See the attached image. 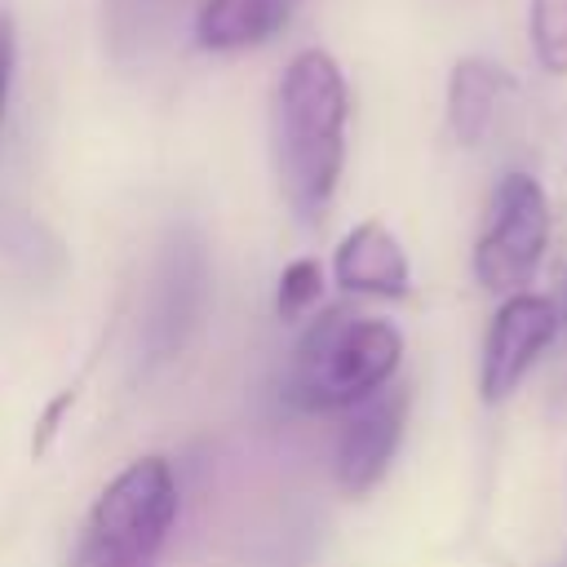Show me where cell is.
<instances>
[{
  "mask_svg": "<svg viewBox=\"0 0 567 567\" xmlns=\"http://www.w3.org/2000/svg\"><path fill=\"white\" fill-rule=\"evenodd\" d=\"M346 120L350 89L332 53L306 49L297 53L270 97V159L288 208L315 226L341 182L346 168Z\"/></svg>",
  "mask_w": 567,
  "mask_h": 567,
  "instance_id": "obj_1",
  "label": "cell"
},
{
  "mask_svg": "<svg viewBox=\"0 0 567 567\" xmlns=\"http://www.w3.org/2000/svg\"><path fill=\"white\" fill-rule=\"evenodd\" d=\"M403 359V332L390 319L354 315L346 306L310 319L292 350L288 399L310 412L354 408L390 385Z\"/></svg>",
  "mask_w": 567,
  "mask_h": 567,
  "instance_id": "obj_2",
  "label": "cell"
},
{
  "mask_svg": "<svg viewBox=\"0 0 567 567\" xmlns=\"http://www.w3.org/2000/svg\"><path fill=\"white\" fill-rule=\"evenodd\" d=\"M545 244H549V204H545L540 182L527 173L501 177L487 226L474 244V279L487 292L514 297L540 270Z\"/></svg>",
  "mask_w": 567,
  "mask_h": 567,
  "instance_id": "obj_3",
  "label": "cell"
},
{
  "mask_svg": "<svg viewBox=\"0 0 567 567\" xmlns=\"http://www.w3.org/2000/svg\"><path fill=\"white\" fill-rule=\"evenodd\" d=\"M177 523V478L173 465L164 456H137L133 465H124L102 496L89 509V527L93 536H102L106 545H120L146 563L159 558L168 532Z\"/></svg>",
  "mask_w": 567,
  "mask_h": 567,
  "instance_id": "obj_4",
  "label": "cell"
},
{
  "mask_svg": "<svg viewBox=\"0 0 567 567\" xmlns=\"http://www.w3.org/2000/svg\"><path fill=\"white\" fill-rule=\"evenodd\" d=\"M558 337V310L549 297L514 292L501 301L487 337H483V363H478V394L487 403H501L514 394V385L527 377V368L545 354V346Z\"/></svg>",
  "mask_w": 567,
  "mask_h": 567,
  "instance_id": "obj_5",
  "label": "cell"
},
{
  "mask_svg": "<svg viewBox=\"0 0 567 567\" xmlns=\"http://www.w3.org/2000/svg\"><path fill=\"white\" fill-rule=\"evenodd\" d=\"M403 416H408L403 390H377L372 399L354 403V412L337 439V483L350 496H363L368 487L381 483V474L390 470V461L399 452Z\"/></svg>",
  "mask_w": 567,
  "mask_h": 567,
  "instance_id": "obj_6",
  "label": "cell"
},
{
  "mask_svg": "<svg viewBox=\"0 0 567 567\" xmlns=\"http://www.w3.org/2000/svg\"><path fill=\"white\" fill-rule=\"evenodd\" d=\"M204 292H208L204 248H199V239L177 235L155 275V306H151V323H146V341L155 354H173L186 341V332L199 323Z\"/></svg>",
  "mask_w": 567,
  "mask_h": 567,
  "instance_id": "obj_7",
  "label": "cell"
},
{
  "mask_svg": "<svg viewBox=\"0 0 567 567\" xmlns=\"http://www.w3.org/2000/svg\"><path fill=\"white\" fill-rule=\"evenodd\" d=\"M332 275L346 292L399 301L412 288V266L403 244L381 221H359L332 252Z\"/></svg>",
  "mask_w": 567,
  "mask_h": 567,
  "instance_id": "obj_8",
  "label": "cell"
},
{
  "mask_svg": "<svg viewBox=\"0 0 567 567\" xmlns=\"http://www.w3.org/2000/svg\"><path fill=\"white\" fill-rule=\"evenodd\" d=\"M297 0H204L195 13V44L208 53H235L266 44L292 18Z\"/></svg>",
  "mask_w": 567,
  "mask_h": 567,
  "instance_id": "obj_9",
  "label": "cell"
},
{
  "mask_svg": "<svg viewBox=\"0 0 567 567\" xmlns=\"http://www.w3.org/2000/svg\"><path fill=\"white\" fill-rule=\"evenodd\" d=\"M509 93V75L487 58H461L447 80V124L461 146H478Z\"/></svg>",
  "mask_w": 567,
  "mask_h": 567,
  "instance_id": "obj_10",
  "label": "cell"
},
{
  "mask_svg": "<svg viewBox=\"0 0 567 567\" xmlns=\"http://www.w3.org/2000/svg\"><path fill=\"white\" fill-rule=\"evenodd\" d=\"M182 0H106V44L115 58L146 53L164 27L173 22V9Z\"/></svg>",
  "mask_w": 567,
  "mask_h": 567,
  "instance_id": "obj_11",
  "label": "cell"
},
{
  "mask_svg": "<svg viewBox=\"0 0 567 567\" xmlns=\"http://www.w3.org/2000/svg\"><path fill=\"white\" fill-rule=\"evenodd\" d=\"M532 53L549 75H567V0H532L527 9Z\"/></svg>",
  "mask_w": 567,
  "mask_h": 567,
  "instance_id": "obj_12",
  "label": "cell"
},
{
  "mask_svg": "<svg viewBox=\"0 0 567 567\" xmlns=\"http://www.w3.org/2000/svg\"><path fill=\"white\" fill-rule=\"evenodd\" d=\"M323 292V266L315 257H297L292 266H284L279 288H275V310L279 319H301Z\"/></svg>",
  "mask_w": 567,
  "mask_h": 567,
  "instance_id": "obj_13",
  "label": "cell"
},
{
  "mask_svg": "<svg viewBox=\"0 0 567 567\" xmlns=\"http://www.w3.org/2000/svg\"><path fill=\"white\" fill-rule=\"evenodd\" d=\"M71 567H155V563H146V558H137V554H128L120 545H106L102 536L84 532L75 554H71Z\"/></svg>",
  "mask_w": 567,
  "mask_h": 567,
  "instance_id": "obj_14",
  "label": "cell"
},
{
  "mask_svg": "<svg viewBox=\"0 0 567 567\" xmlns=\"http://www.w3.org/2000/svg\"><path fill=\"white\" fill-rule=\"evenodd\" d=\"M13 62H18V31H13V18L0 13V120H4L9 84H13Z\"/></svg>",
  "mask_w": 567,
  "mask_h": 567,
  "instance_id": "obj_15",
  "label": "cell"
},
{
  "mask_svg": "<svg viewBox=\"0 0 567 567\" xmlns=\"http://www.w3.org/2000/svg\"><path fill=\"white\" fill-rule=\"evenodd\" d=\"M71 403H75V390H62V394L49 403V412H44V421H40V434L31 439V447H35V452H44V447L53 443V434H58V421H62V412H66Z\"/></svg>",
  "mask_w": 567,
  "mask_h": 567,
  "instance_id": "obj_16",
  "label": "cell"
}]
</instances>
